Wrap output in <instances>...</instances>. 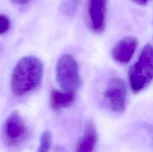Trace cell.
<instances>
[{
    "label": "cell",
    "instance_id": "4fadbf2b",
    "mask_svg": "<svg viewBox=\"0 0 153 152\" xmlns=\"http://www.w3.org/2000/svg\"><path fill=\"white\" fill-rule=\"evenodd\" d=\"M30 0H11L12 2L15 4H18V5H23V4H27Z\"/></svg>",
    "mask_w": 153,
    "mask_h": 152
},
{
    "label": "cell",
    "instance_id": "ba28073f",
    "mask_svg": "<svg viewBox=\"0 0 153 152\" xmlns=\"http://www.w3.org/2000/svg\"><path fill=\"white\" fill-rule=\"evenodd\" d=\"M97 140L98 135L94 123L88 122L85 125L82 137L76 146V152H94Z\"/></svg>",
    "mask_w": 153,
    "mask_h": 152
},
{
    "label": "cell",
    "instance_id": "7a4b0ae2",
    "mask_svg": "<svg viewBox=\"0 0 153 152\" xmlns=\"http://www.w3.org/2000/svg\"><path fill=\"white\" fill-rule=\"evenodd\" d=\"M153 80V46L146 44L128 72V81L134 93L146 88Z\"/></svg>",
    "mask_w": 153,
    "mask_h": 152
},
{
    "label": "cell",
    "instance_id": "6da1fadb",
    "mask_svg": "<svg viewBox=\"0 0 153 152\" xmlns=\"http://www.w3.org/2000/svg\"><path fill=\"white\" fill-rule=\"evenodd\" d=\"M43 76V63L34 56L21 58L13 68L10 89L16 96H22L35 89Z\"/></svg>",
    "mask_w": 153,
    "mask_h": 152
},
{
    "label": "cell",
    "instance_id": "3957f363",
    "mask_svg": "<svg viewBox=\"0 0 153 152\" xmlns=\"http://www.w3.org/2000/svg\"><path fill=\"white\" fill-rule=\"evenodd\" d=\"M55 72L57 82L64 91H76L80 86L79 65L70 54H64L58 58Z\"/></svg>",
    "mask_w": 153,
    "mask_h": 152
},
{
    "label": "cell",
    "instance_id": "5b68a950",
    "mask_svg": "<svg viewBox=\"0 0 153 152\" xmlns=\"http://www.w3.org/2000/svg\"><path fill=\"white\" fill-rule=\"evenodd\" d=\"M127 89L125 82L120 77H114L109 80L103 94L105 105L115 113H122L126 110Z\"/></svg>",
    "mask_w": 153,
    "mask_h": 152
},
{
    "label": "cell",
    "instance_id": "277c9868",
    "mask_svg": "<svg viewBox=\"0 0 153 152\" xmlns=\"http://www.w3.org/2000/svg\"><path fill=\"white\" fill-rule=\"evenodd\" d=\"M28 128L17 111L9 115L3 127V137L7 146L17 147L28 137Z\"/></svg>",
    "mask_w": 153,
    "mask_h": 152
},
{
    "label": "cell",
    "instance_id": "8992f818",
    "mask_svg": "<svg viewBox=\"0 0 153 152\" xmlns=\"http://www.w3.org/2000/svg\"><path fill=\"white\" fill-rule=\"evenodd\" d=\"M108 0H88L89 24L94 33L101 34L105 28Z\"/></svg>",
    "mask_w": 153,
    "mask_h": 152
},
{
    "label": "cell",
    "instance_id": "8fae6325",
    "mask_svg": "<svg viewBox=\"0 0 153 152\" xmlns=\"http://www.w3.org/2000/svg\"><path fill=\"white\" fill-rule=\"evenodd\" d=\"M52 145V134L49 131H46L42 134L40 138L37 152H49Z\"/></svg>",
    "mask_w": 153,
    "mask_h": 152
},
{
    "label": "cell",
    "instance_id": "9c48e42d",
    "mask_svg": "<svg viewBox=\"0 0 153 152\" xmlns=\"http://www.w3.org/2000/svg\"><path fill=\"white\" fill-rule=\"evenodd\" d=\"M76 91H58L52 89L50 94V107L54 111L70 107L76 100Z\"/></svg>",
    "mask_w": 153,
    "mask_h": 152
},
{
    "label": "cell",
    "instance_id": "7c38bea8",
    "mask_svg": "<svg viewBox=\"0 0 153 152\" xmlns=\"http://www.w3.org/2000/svg\"><path fill=\"white\" fill-rule=\"evenodd\" d=\"M10 22L9 18L3 13H0V35L4 34L9 30Z\"/></svg>",
    "mask_w": 153,
    "mask_h": 152
},
{
    "label": "cell",
    "instance_id": "52a82bcc",
    "mask_svg": "<svg viewBox=\"0 0 153 152\" xmlns=\"http://www.w3.org/2000/svg\"><path fill=\"white\" fill-rule=\"evenodd\" d=\"M137 44L138 42L135 37L131 36L123 37L117 43L112 49V58L120 63H127L134 55Z\"/></svg>",
    "mask_w": 153,
    "mask_h": 152
},
{
    "label": "cell",
    "instance_id": "30bf717a",
    "mask_svg": "<svg viewBox=\"0 0 153 152\" xmlns=\"http://www.w3.org/2000/svg\"><path fill=\"white\" fill-rule=\"evenodd\" d=\"M79 4V0H63L60 8L61 10L68 16H72L76 13Z\"/></svg>",
    "mask_w": 153,
    "mask_h": 152
},
{
    "label": "cell",
    "instance_id": "5bb4252c",
    "mask_svg": "<svg viewBox=\"0 0 153 152\" xmlns=\"http://www.w3.org/2000/svg\"><path fill=\"white\" fill-rule=\"evenodd\" d=\"M131 1L135 4H139V5H146L149 0H131Z\"/></svg>",
    "mask_w": 153,
    "mask_h": 152
}]
</instances>
